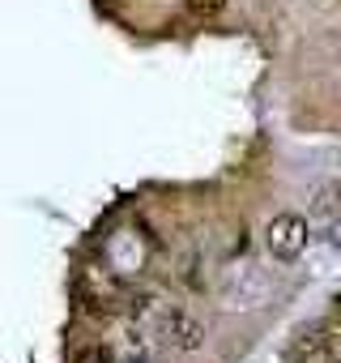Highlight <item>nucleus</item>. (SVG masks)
Returning <instances> with one entry per match:
<instances>
[{
	"label": "nucleus",
	"mask_w": 341,
	"mask_h": 363,
	"mask_svg": "<svg viewBox=\"0 0 341 363\" xmlns=\"http://www.w3.org/2000/svg\"><path fill=\"white\" fill-rule=\"evenodd\" d=\"M158 337H162L170 350H180V354H192V350H201V346H205L209 329H205V320H201L192 308H180V303H170V308L158 316Z\"/></svg>",
	"instance_id": "1"
},
{
	"label": "nucleus",
	"mask_w": 341,
	"mask_h": 363,
	"mask_svg": "<svg viewBox=\"0 0 341 363\" xmlns=\"http://www.w3.org/2000/svg\"><path fill=\"white\" fill-rule=\"evenodd\" d=\"M307 244H311V227H307L303 214H277V218L265 227V248H269V257L282 261V265L299 261V257L307 252Z\"/></svg>",
	"instance_id": "2"
},
{
	"label": "nucleus",
	"mask_w": 341,
	"mask_h": 363,
	"mask_svg": "<svg viewBox=\"0 0 341 363\" xmlns=\"http://www.w3.org/2000/svg\"><path fill=\"white\" fill-rule=\"evenodd\" d=\"M294 359L299 363H341V316H328V320L311 325L294 342Z\"/></svg>",
	"instance_id": "3"
},
{
	"label": "nucleus",
	"mask_w": 341,
	"mask_h": 363,
	"mask_svg": "<svg viewBox=\"0 0 341 363\" xmlns=\"http://www.w3.org/2000/svg\"><path fill=\"white\" fill-rule=\"evenodd\" d=\"M120 312H124L128 320L154 316V312H158V295H154V291H124V299H120Z\"/></svg>",
	"instance_id": "4"
},
{
	"label": "nucleus",
	"mask_w": 341,
	"mask_h": 363,
	"mask_svg": "<svg viewBox=\"0 0 341 363\" xmlns=\"http://www.w3.org/2000/svg\"><path fill=\"white\" fill-rule=\"evenodd\" d=\"M311 214L316 218H341V184H328L311 197Z\"/></svg>",
	"instance_id": "5"
},
{
	"label": "nucleus",
	"mask_w": 341,
	"mask_h": 363,
	"mask_svg": "<svg viewBox=\"0 0 341 363\" xmlns=\"http://www.w3.org/2000/svg\"><path fill=\"white\" fill-rule=\"evenodd\" d=\"M226 5H231V0H184V9L192 18H201V22H214L218 13H226Z\"/></svg>",
	"instance_id": "6"
},
{
	"label": "nucleus",
	"mask_w": 341,
	"mask_h": 363,
	"mask_svg": "<svg viewBox=\"0 0 341 363\" xmlns=\"http://www.w3.org/2000/svg\"><path fill=\"white\" fill-rule=\"evenodd\" d=\"M77 363H115V350H111V342H94L77 354Z\"/></svg>",
	"instance_id": "7"
},
{
	"label": "nucleus",
	"mask_w": 341,
	"mask_h": 363,
	"mask_svg": "<svg viewBox=\"0 0 341 363\" xmlns=\"http://www.w3.org/2000/svg\"><path fill=\"white\" fill-rule=\"evenodd\" d=\"M124 363H158V359H149V354H128Z\"/></svg>",
	"instance_id": "8"
}]
</instances>
